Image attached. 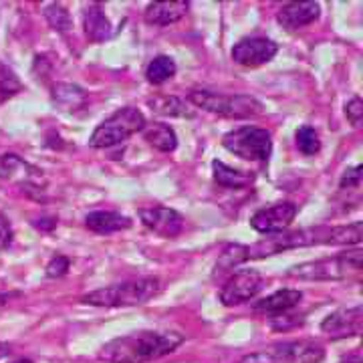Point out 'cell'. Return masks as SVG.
Returning a JSON list of instances; mask_svg holds the SVG:
<instances>
[{
	"label": "cell",
	"mask_w": 363,
	"mask_h": 363,
	"mask_svg": "<svg viewBox=\"0 0 363 363\" xmlns=\"http://www.w3.org/2000/svg\"><path fill=\"white\" fill-rule=\"evenodd\" d=\"M363 238V224L359 220L343 224V226H317V228H303L289 234H277L272 238H264L248 248V260L267 259L279 255L283 250L303 247H317V245H359Z\"/></svg>",
	"instance_id": "cell-1"
},
{
	"label": "cell",
	"mask_w": 363,
	"mask_h": 363,
	"mask_svg": "<svg viewBox=\"0 0 363 363\" xmlns=\"http://www.w3.org/2000/svg\"><path fill=\"white\" fill-rule=\"evenodd\" d=\"M363 325V309L362 305H355L350 309H339V311L327 315L321 323V331L333 339L355 337L362 333Z\"/></svg>",
	"instance_id": "cell-14"
},
{
	"label": "cell",
	"mask_w": 363,
	"mask_h": 363,
	"mask_svg": "<svg viewBox=\"0 0 363 363\" xmlns=\"http://www.w3.org/2000/svg\"><path fill=\"white\" fill-rule=\"evenodd\" d=\"M362 166H353V168H347L343 172V176H341V182H339V188L341 190H350V188H359V184H362Z\"/></svg>",
	"instance_id": "cell-32"
},
{
	"label": "cell",
	"mask_w": 363,
	"mask_h": 363,
	"mask_svg": "<svg viewBox=\"0 0 363 363\" xmlns=\"http://www.w3.org/2000/svg\"><path fill=\"white\" fill-rule=\"evenodd\" d=\"M13 242V226H11V220L0 212V250L11 247Z\"/></svg>",
	"instance_id": "cell-33"
},
{
	"label": "cell",
	"mask_w": 363,
	"mask_h": 363,
	"mask_svg": "<svg viewBox=\"0 0 363 363\" xmlns=\"http://www.w3.org/2000/svg\"><path fill=\"white\" fill-rule=\"evenodd\" d=\"M341 363H363V362H362V355H359V351L355 350L353 353H350L347 357H343V359H341Z\"/></svg>",
	"instance_id": "cell-35"
},
{
	"label": "cell",
	"mask_w": 363,
	"mask_h": 363,
	"mask_svg": "<svg viewBox=\"0 0 363 363\" xmlns=\"http://www.w3.org/2000/svg\"><path fill=\"white\" fill-rule=\"evenodd\" d=\"M303 298V293L297 289H281L277 293H272L269 297L260 298L259 303H255V311L264 313V315H281L295 309Z\"/></svg>",
	"instance_id": "cell-17"
},
{
	"label": "cell",
	"mask_w": 363,
	"mask_h": 363,
	"mask_svg": "<svg viewBox=\"0 0 363 363\" xmlns=\"http://www.w3.org/2000/svg\"><path fill=\"white\" fill-rule=\"evenodd\" d=\"M69 267H71V260L63 257V255H57V257H52L51 262L47 264V277L49 279H61V277H65L67 271H69Z\"/></svg>",
	"instance_id": "cell-30"
},
{
	"label": "cell",
	"mask_w": 363,
	"mask_h": 363,
	"mask_svg": "<svg viewBox=\"0 0 363 363\" xmlns=\"http://www.w3.org/2000/svg\"><path fill=\"white\" fill-rule=\"evenodd\" d=\"M143 138L152 147H156L157 152L169 154L178 147V135L174 128H169L168 123H145L143 128Z\"/></svg>",
	"instance_id": "cell-21"
},
{
	"label": "cell",
	"mask_w": 363,
	"mask_h": 363,
	"mask_svg": "<svg viewBox=\"0 0 363 363\" xmlns=\"http://www.w3.org/2000/svg\"><path fill=\"white\" fill-rule=\"evenodd\" d=\"M160 291H162V281L157 277H143L121 285L91 291L81 297V303L93 307H135L156 297Z\"/></svg>",
	"instance_id": "cell-3"
},
{
	"label": "cell",
	"mask_w": 363,
	"mask_h": 363,
	"mask_svg": "<svg viewBox=\"0 0 363 363\" xmlns=\"http://www.w3.org/2000/svg\"><path fill=\"white\" fill-rule=\"evenodd\" d=\"M43 14H45L49 26H51L52 30H57V33H67V30L73 28L71 14H69V11L61 2H47L43 6Z\"/></svg>",
	"instance_id": "cell-25"
},
{
	"label": "cell",
	"mask_w": 363,
	"mask_h": 363,
	"mask_svg": "<svg viewBox=\"0 0 363 363\" xmlns=\"http://www.w3.org/2000/svg\"><path fill=\"white\" fill-rule=\"evenodd\" d=\"M21 91H23V83H21L18 75L9 65L0 63V97L6 99V97H13Z\"/></svg>",
	"instance_id": "cell-28"
},
{
	"label": "cell",
	"mask_w": 363,
	"mask_h": 363,
	"mask_svg": "<svg viewBox=\"0 0 363 363\" xmlns=\"http://www.w3.org/2000/svg\"><path fill=\"white\" fill-rule=\"evenodd\" d=\"M33 226H37L40 230H52L57 226V220L55 218H40V220L33 222Z\"/></svg>",
	"instance_id": "cell-34"
},
{
	"label": "cell",
	"mask_w": 363,
	"mask_h": 363,
	"mask_svg": "<svg viewBox=\"0 0 363 363\" xmlns=\"http://www.w3.org/2000/svg\"><path fill=\"white\" fill-rule=\"evenodd\" d=\"M248 260V248L247 245H238L233 242L228 247H224L220 252V257L216 260V267H214V277H222L226 272H230L234 267L242 264Z\"/></svg>",
	"instance_id": "cell-23"
},
{
	"label": "cell",
	"mask_w": 363,
	"mask_h": 363,
	"mask_svg": "<svg viewBox=\"0 0 363 363\" xmlns=\"http://www.w3.org/2000/svg\"><path fill=\"white\" fill-rule=\"evenodd\" d=\"M222 147L247 162H267L272 154L271 131L255 125H242L222 138Z\"/></svg>",
	"instance_id": "cell-7"
},
{
	"label": "cell",
	"mask_w": 363,
	"mask_h": 363,
	"mask_svg": "<svg viewBox=\"0 0 363 363\" xmlns=\"http://www.w3.org/2000/svg\"><path fill=\"white\" fill-rule=\"evenodd\" d=\"M319 14H321L319 2H289L279 11L277 21L286 30H298L303 26L315 23L319 18Z\"/></svg>",
	"instance_id": "cell-15"
},
{
	"label": "cell",
	"mask_w": 363,
	"mask_h": 363,
	"mask_svg": "<svg viewBox=\"0 0 363 363\" xmlns=\"http://www.w3.org/2000/svg\"><path fill=\"white\" fill-rule=\"evenodd\" d=\"M298 206L293 202H279L269 208H262L252 214L250 226L260 234H279L289 228L297 218Z\"/></svg>",
	"instance_id": "cell-10"
},
{
	"label": "cell",
	"mask_w": 363,
	"mask_h": 363,
	"mask_svg": "<svg viewBox=\"0 0 363 363\" xmlns=\"http://www.w3.org/2000/svg\"><path fill=\"white\" fill-rule=\"evenodd\" d=\"M13 363H33V362H30V359H25V357H23V359H16V362H13Z\"/></svg>",
	"instance_id": "cell-38"
},
{
	"label": "cell",
	"mask_w": 363,
	"mask_h": 363,
	"mask_svg": "<svg viewBox=\"0 0 363 363\" xmlns=\"http://www.w3.org/2000/svg\"><path fill=\"white\" fill-rule=\"evenodd\" d=\"M85 226L95 234H113L131 228V218L111 210H95L87 214Z\"/></svg>",
	"instance_id": "cell-18"
},
{
	"label": "cell",
	"mask_w": 363,
	"mask_h": 363,
	"mask_svg": "<svg viewBox=\"0 0 363 363\" xmlns=\"http://www.w3.org/2000/svg\"><path fill=\"white\" fill-rule=\"evenodd\" d=\"M303 325V315H289V313H281L274 315L271 319V327L274 331H289L293 327Z\"/></svg>",
	"instance_id": "cell-29"
},
{
	"label": "cell",
	"mask_w": 363,
	"mask_h": 363,
	"mask_svg": "<svg viewBox=\"0 0 363 363\" xmlns=\"http://www.w3.org/2000/svg\"><path fill=\"white\" fill-rule=\"evenodd\" d=\"M178 67H176V61L168 57V55H160L154 61H150V65L145 69V77L152 85H162L166 83L168 79H172L176 75Z\"/></svg>",
	"instance_id": "cell-24"
},
{
	"label": "cell",
	"mask_w": 363,
	"mask_h": 363,
	"mask_svg": "<svg viewBox=\"0 0 363 363\" xmlns=\"http://www.w3.org/2000/svg\"><path fill=\"white\" fill-rule=\"evenodd\" d=\"M295 142L301 154L305 156H315L319 154L321 150V140H319V133L313 125H301L295 133Z\"/></svg>",
	"instance_id": "cell-27"
},
{
	"label": "cell",
	"mask_w": 363,
	"mask_h": 363,
	"mask_svg": "<svg viewBox=\"0 0 363 363\" xmlns=\"http://www.w3.org/2000/svg\"><path fill=\"white\" fill-rule=\"evenodd\" d=\"M190 2L186 0H169V2H152L145 9V23L147 25L166 26L178 23L186 16Z\"/></svg>",
	"instance_id": "cell-16"
},
{
	"label": "cell",
	"mask_w": 363,
	"mask_h": 363,
	"mask_svg": "<svg viewBox=\"0 0 363 363\" xmlns=\"http://www.w3.org/2000/svg\"><path fill=\"white\" fill-rule=\"evenodd\" d=\"M345 116L350 119L353 128H362L363 121V101L359 97H353L350 104L345 105Z\"/></svg>",
	"instance_id": "cell-31"
},
{
	"label": "cell",
	"mask_w": 363,
	"mask_h": 363,
	"mask_svg": "<svg viewBox=\"0 0 363 363\" xmlns=\"http://www.w3.org/2000/svg\"><path fill=\"white\" fill-rule=\"evenodd\" d=\"M83 26H85L87 39L93 40V43H104V40L111 37V23H109L104 9L97 2H93V4H89L85 9V13H83Z\"/></svg>",
	"instance_id": "cell-20"
},
{
	"label": "cell",
	"mask_w": 363,
	"mask_h": 363,
	"mask_svg": "<svg viewBox=\"0 0 363 363\" xmlns=\"http://www.w3.org/2000/svg\"><path fill=\"white\" fill-rule=\"evenodd\" d=\"M87 99H89L87 91L73 83H57L52 87V101L65 113H75L79 109H83L87 105Z\"/></svg>",
	"instance_id": "cell-19"
},
{
	"label": "cell",
	"mask_w": 363,
	"mask_h": 363,
	"mask_svg": "<svg viewBox=\"0 0 363 363\" xmlns=\"http://www.w3.org/2000/svg\"><path fill=\"white\" fill-rule=\"evenodd\" d=\"M11 297H13V295H0V305H4L6 301H11Z\"/></svg>",
	"instance_id": "cell-37"
},
{
	"label": "cell",
	"mask_w": 363,
	"mask_h": 363,
	"mask_svg": "<svg viewBox=\"0 0 363 363\" xmlns=\"http://www.w3.org/2000/svg\"><path fill=\"white\" fill-rule=\"evenodd\" d=\"M184 343L176 331H138L105 343L99 357L107 363H150L169 355Z\"/></svg>",
	"instance_id": "cell-2"
},
{
	"label": "cell",
	"mask_w": 363,
	"mask_h": 363,
	"mask_svg": "<svg viewBox=\"0 0 363 363\" xmlns=\"http://www.w3.org/2000/svg\"><path fill=\"white\" fill-rule=\"evenodd\" d=\"M140 220L142 224L162 238H176L184 230V218L180 212L168 206L140 208Z\"/></svg>",
	"instance_id": "cell-12"
},
{
	"label": "cell",
	"mask_w": 363,
	"mask_h": 363,
	"mask_svg": "<svg viewBox=\"0 0 363 363\" xmlns=\"http://www.w3.org/2000/svg\"><path fill=\"white\" fill-rule=\"evenodd\" d=\"M279 52V45L264 37H248L238 40L233 49V59L242 67H260L271 63Z\"/></svg>",
	"instance_id": "cell-13"
},
{
	"label": "cell",
	"mask_w": 363,
	"mask_h": 363,
	"mask_svg": "<svg viewBox=\"0 0 363 363\" xmlns=\"http://www.w3.org/2000/svg\"><path fill=\"white\" fill-rule=\"evenodd\" d=\"M325 350L309 341H286L277 343L269 350L248 353L238 363H321Z\"/></svg>",
	"instance_id": "cell-8"
},
{
	"label": "cell",
	"mask_w": 363,
	"mask_h": 363,
	"mask_svg": "<svg viewBox=\"0 0 363 363\" xmlns=\"http://www.w3.org/2000/svg\"><path fill=\"white\" fill-rule=\"evenodd\" d=\"M11 353H13V350H11V345H9V343H2V341H0V359L9 357Z\"/></svg>",
	"instance_id": "cell-36"
},
{
	"label": "cell",
	"mask_w": 363,
	"mask_h": 363,
	"mask_svg": "<svg viewBox=\"0 0 363 363\" xmlns=\"http://www.w3.org/2000/svg\"><path fill=\"white\" fill-rule=\"evenodd\" d=\"M147 104H150V107H152V111H156V113H160V116H168V117L190 116V113L186 111V105H184V101L178 99V97L160 95V97L150 99Z\"/></svg>",
	"instance_id": "cell-26"
},
{
	"label": "cell",
	"mask_w": 363,
	"mask_h": 363,
	"mask_svg": "<svg viewBox=\"0 0 363 363\" xmlns=\"http://www.w3.org/2000/svg\"><path fill=\"white\" fill-rule=\"evenodd\" d=\"M260 289H262V274L252 269H245V271L234 272L228 277L218 297H220L222 305L234 307V305L247 303L250 298L257 297Z\"/></svg>",
	"instance_id": "cell-9"
},
{
	"label": "cell",
	"mask_w": 363,
	"mask_h": 363,
	"mask_svg": "<svg viewBox=\"0 0 363 363\" xmlns=\"http://www.w3.org/2000/svg\"><path fill=\"white\" fill-rule=\"evenodd\" d=\"M16 182L18 186L28 190H43L45 188V176L43 172L30 166L16 154H4L0 156V182Z\"/></svg>",
	"instance_id": "cell-11"
},
{
	"label": "cell",
	"mask_w": 363,
	"mask_h": 363,
	"mask_svg": "<svg viewBox=\"0 0 363 363\" xmlns=\"http://www.w3.org/2000/svg\"><path fill=\"white\" fill-rule=\"evenodd\" d=\"M190 104L198 109H204L208 113L230 119H247L264 113V105L252 95L242 93H216V91L194 89L188 95Z\"/></svg>",
	"instance_id": "cell-4"
},
{
	"label": "cell",
	"mask_w": 363,
	"mask_h": 363,
	"mask_svg": "<svg viewBox=\"0 0 363 363\" xmlns=\"http://www.w3.org/2000/svg\"><path fill=\"white\" fill-rule=\"evenodd\" d=\"M362 257L363 252L357 248L350 252H339L329 259L301 262L291 267L286 277L298 281H341L362 271Z\"/></svg>",
	"instance_id": "cell-5"
},
{
	"label": "cell",
	"mask_w": 363,
	"mask_h": 363,
	"mask_svg": "<svg viewBox=\"0 0 363 363\" xmlns=\"http://www.w3.org/2000/svg\"><path fill=\"white\" fill-rule=\"evenodd\" d=\"M143 128H145V117L140 109L121 107L95 128L89 138V145L95 150L113 147L117 143L125 142L133 133L142 131Z\"/></svg>",
	"instance_id": "cell-6"
},
{
	"label": "cell",
	"mask_w": 363,
	"mask_h": 363,
	"mask_svg": "<svg viewBox=\"0 0 363 363\" xmlns=\"http://www.w3.org/2000/svg\"><path fill=\"white\" fill-rule=\"evenodd\" d=\"M212 172H214V180L224 188H230V190H242V188H248L255 182V174L230 168V166H226L224 162H218V160L212 162Z\"/></svg>",
	"instance_id": "cell-22"
}]
</instances>
